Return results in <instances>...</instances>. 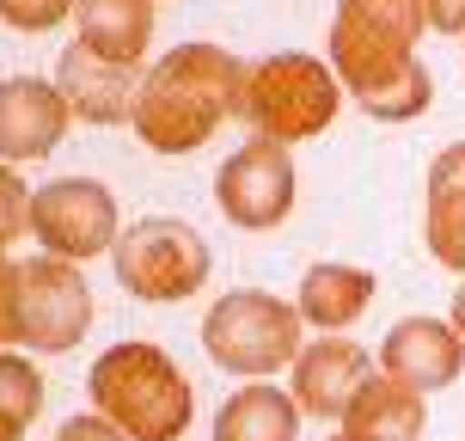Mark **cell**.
I'll return each instance as SVG.
<instances>
[{
  "label": "cell",
  "mask_w": 465,
  "mask_h": 441,
  "mask_svg": "<svg viewBox=\"0 0 465 441\" xmlns=\"http://www.w3.org/2000/svg\"><path fill=\"white\" fill-rule=\"evenodd\" d=\"M239 86H245V62L232 49L178 44L141 74L129 129L153 154H196L221 135L227 116H239Z\"/></svg>",
  "instance_id": "obj_1"
},
{
  "label": "cell",
  "mask_w": 465,
  "mask_h": 441,
  "mask_svg": "<svg viewBox=\"0 0 465 441\" xmlns=\"http://www.w3.org/2000/svg\"><path fill=\"white\" fill-rule=\"evenodd\" d=\"M93 411L116 423L129 441H184L190 417H196V386L190 374L165 356L160 344H116L104 349L86 374Z\"/></svg>",
  "instance_id": "obj_2"
},
{
  "label": "cell",
  "mask_w": 465,
  "mask_h": 441,
  "mask_svg": "<svg viewBox=\"0 0 465 441\" xmlns=\"http://www.w3.org/2000/svg\"><path fill=\"white\" fill-rule=\"evenodd\" d=\"M343 111V86L331 74L325 55H306V49H282V55H263L245 68V86H239V116L252 123V135L263 141H312L325 135Z\"/></svg>",
  "instance_id": "obj_3"
},
{
  "label": "cell",
  "mask_w": 465,
  "mask_h": 441,
  "mask_svg": "<svg viewBox=\"0 0 465 441\" xmlns=\"http://www.w3.org/2000/svg\"><path fill=\"white\" fill-rule=\"evenodd\" d=\"M331 74H337V86H343L373 123H417L429 111V98H435V80L422 68L417 49L392 44V37H380L368 25L355 19H331V49H325Z\"/></svg>",
  "instance_id": "obj_4"
},
{
  "label": "cell",
  "mask_w": 465,
  "mask_h": 441,
  "mask_svg": "<svg viewBox=\"0 0 465 441\" xmlns=\"http://www.w3.org/2000/svg\"><path fill=\"white\" fill-rule=\"evenodd\" d=\"M203 349L221 374L276 380L306 349V319L294 313V301H282L270 288H232L203 313Z\"/></svg>",
  "instance_id": "obj_5"
},
{
  "label": "cell",
  "mask_w": 465,
  "mask_h": 441,
  "mask_svg": "<svg viewBox=\"0 0 465 441\" xmlns=\"http://www.w3.org/2000/svg\"><path fill=\"white\" fill-rule=\"evenodd\" d=\"M116 288L147 306H178L209 282V239L178 215H147L116 233Z\"/></svg>",
  "instance_id": "obj_6"
},
{
  "label": "cell",
  "mask_w": 465,
  "mask_h": 441,
  "mask_svg": "<svg viewBox=\"0 0 465 441\" xmlns=\"http://www.w3.org/2000/svg\"><path fill=\"white\" fill-rule=\"evenodd\" d=\"M31 233L44 257L62 264H93L116 252V196L98 178H49L31 190Z\"/></svg>",
  "instance_id": "obj_7"
},
{
  "label": "cell",
  "mask_w": 465,
  "mask_h": 441,
  "mask_svg": "<svg viewBox=\"0 0 465 441\" xmlns=\"http://www.w3.org/2000/svg\"><path fill=\"white\" fill-rule=\"evenodd\" d=\"M93 288L80 276V264L62 257H25L19 264V349L62 356L93 331Z\"/></svg>",
  "instance_id": "obj_8"
},
{
  "label": "cell",
  "mask_w": 465,
  "mask_h": 441,
  "mask_svg": "<svg viewBox=\"0 0 465 441\" xmlns=\"http://www.w3.org/2000/svg\"><path fill=\"white\" fill-rule=\"evenodd\" d=\"M214 203L245 233L282 227L294 215V160H288V147L252 135L239 154H227L221 172H214Z\"/></svg>",
  "instance_id": "obj_9"
},
{
  "label": "cell",
  "mask_w": 465,
  "mask_h": 441,
  "mask_svg": "<svg viewBox=\"0 0 465 441\" xmlns=\"http://www.w3.org/2000/svg\"><path fill=\"white\" fill-rule=\"evenodd\" d=\"M68 98L55 80H37V74H13L0 80V160L6 165H31L49 160L62 135H68Z\"/></svg>",
  "instance_id": "obj_10"
},
{
  "label": "cell",
  "mask_w": 465,
  "mask_h": 441,
  "mask_svg": "<svg viewBox=\"0 0 465 441\" xmlns=\"http://www.w3.org/2000/svg\"><path fill=\"white\" fill-rule=\"evenodd\" d=\"M380 374H392V380H404V386H417L422 398L441 393V386H453V380L465 374L460 331L447 326V319H422V313L398 319V326L380 337Z\"/></svg>",
  "instance_id": "obj_11"
},
{
  "label": "cell",
  "mask_w": 465,
  "mask_h": 441,
  "mask_svg": "<svg viewBox=\"0 0 465 441\" xmlns=\"http://www.w3.org/2000/svg\"><path fill=\"white\" fill-rule=\"evenodd\" d=\"M141 74L147 68H123V62H104L93 49L68 44L55 55V86L68 98L74 123H98V129H111V123H129L135 116V93H141Z\"/></svg>",
  "instance_id": "obj_12"
},
{
  "label": "cell",
  "mask_w": 465,
  "mask_h": 441,
  "mask_svg": "<svg viewBox=\"0 0 465 441\" xmlns=\"http://www.w3.org/2000/svg\"><path fill=\"white\" fill-rule=\"evenodd\" d=\"M294 405H301V417H319V423H343L349 398L361 393V380L373 374L368 349L349 344V337H319V344H306L294 356Z\"/></svg>",
  "instance_id": "obj_13"
},
{
  "label": "cell",
  "mask_w": 465,
  "mask_h": 441,
  "mask_svg": "<svg viewBox=\"0 0 465 441\" xmlns=\"http://www.w3.org/2000/svg\"><path fill=\"white\" fill-rule=\"evenodd\" d=\"M422 429H429V398L380 368L361 380V393L343 411L349 441H422Z\"/></svg>",
  "instance_id": "obj_14"
},
{
  "label": "cell",
  "mask_w": 465,
  "mask_h": 441,
  "mask_svg": "<svg viewBox=\"0 0 465 441\" xmlns=\"http://www.w3.org/2000/svg\"><path fill=\"white\" fill-rule=\"evenodd\" d=\"M74 44L123 68H147L153 0H74Z\"/></svg>",
  "instance_id": "obj_15"
},
{
  "label": "cell",
  "mask_w": 465,
  "mask_h": 441,
  "mask_svg": "<svg viewBox=\"0 0 465 441\" xmlns=\"http://www.w3.org/2000/svg\"><path fill=\"white\" fill-rule=\"evenodd\" d=\"M429 209H422V239H429V257L465 276V141L441 147L435 165H429Z\"/></svg>",
  "instance_id": "obj_16"
},
{
  "label": "cell",
  "mask_w": 465,
  "mask_h": 441,
  "mask_svg": "<svg viewBox=\"0 0 465 441\" xmlns=\"http://www.w3.org/2000/svg\"><path fill=\"white\" fill-rule=\"evenodd\" d=\"M373 301V270L361 264H312L301 276V295H294V313L319 337H343Z\"/></svg>",
  "instance_id": "obj_17"
},
{
  "label": "cell",
  "mask_w": 465,
  "mask_h": 441,
  "mask_svg": "<svg viewBox=\"0 0 465 441\" xmlns=\"http://www.w3.org/2000/svg\"><path fill=\"white\" fill-rule=\"evenodd\" d=\"M294 436H301V405L276 380H245L214 411V441H294Z\"/></svg>",
  "instance_id": "obj_18"
},
{
  "label": "cell",
  "mask_w": 465,
  "mask_h": 441,
  "mask_svg": "<svg viewBox=\"0 0 465 441\" xmlns=\"http://www.w3.org/2000/svg\"><path fill=\"white\" fill-rule=\"evenodd\" d=\"M337 13L368 25V31H380V37H392V44H404V49H417L422 31H429L422 0H337Z\"/></svg>",
  "instance_id": "obj_19"
},
{
  "label": "cell",
  "mask_w": 465,
  "mask_h": 441,
  "mask_svg": "<svg viewBox=\"0 0 465 441\" xmlns=\"http://www.w3.org/2000/svg\"><path fill=\"white\" fill-rule=\"evenodd\" d=\"M44 411V374L31 356L19 349H0V417L13 423V429H31Z\"/></svg>",
  "instance_id": "obj_20"
},
{
  "label": "cell",
  "mask_w": 465,
  "mask_h": 441,
  "mask_svg": "<svg viewBox=\"0 0 465 441\" xmlns=\"http://www.w3.org/2000/svg\"><path fill=\"white\" fill-rule=\"evenodd\" d=\"M25 233H31V190H25L19 165L0 160V252L13 239H25Z\"/></svg>",
  "instance_id": "obj_21"
},
{
  "label": "cell",
  "mask_w": 465,
  "mask_h": 441,
  "mask_svg": "<svg viewBox=\"0 0 465 441\" xmlns=\"http://www.w3.org/2000/svg\"><path fill=\"white\" fill-rule=\"evenodd\" d=\"M62 19H74V0H0V25L6 31H55Z\"/></svg>",
  "instance_id": "obj_22"
},
{
  "label": "cell",
  "mask_w": 465,
  "mask_h": 441,
  "mask_svg": "<svg viewBox=\"0 0 465 441\" xmlns=\"http://www.w3.org/2000/svg\"><path fill=\"white\" fill-rule=\"evenodd\" d=\"M19 344V264L0 257V349Z\"/></svg>",
  "instance_id": "obj_23"
},
{
  "label": "cell",
  "mask_w": 465,
  "mask_h": 441,
  "mask_svg": "<svg viewBox=\"0 0 465 441\" xmlns=\"http://www.w3.org/2000/svg\"><path fill=\"white\" fill-rule=\"evenodd\" d=\"M55 441H129L116 423H104L98 411H86V417H68L62 429H55Z\"/></svg>",
  "instance_id": "obj_24"
},
{
  "label": "cell",
  "mask_w": 465,
  "mask_h": 441,
  "mask_svg": "<svg viewBox=\"0 0 465 441\" xmlns=\"http://www.w3.org/2000/svg\"><path fill=\"white\" fill-rule=\"evenodd\" d=\"M422 19L441 37H465V0H422Z\"/></svg>",
  "instance_id": "obj_25"
},
{
  "label": "cell",
  "mask_w": 465,
  "mask_h": 441,
  "mask_svg": "<svg viewBox=\"0 0 465 441\" xmlns=\"http://www.w3.org/2000/svg\"><path fill=\"white\" fill-rule=\"evenodd\" d=\"M447 326L460 331V344H465V276H460V295H453V306H447Z\"/></svg>",
  "instance_id": "obj_26"
},
{
  "label": "cell",
  "mask_w": 465,
  "mask_h": 441,
  "mask_svg": "<svg viewBox=\"0 0 465 441\" xmlns=\"http://www.w3.org/2000/svg\"><path fill=\"white\" fill-rule=\"evenodd\" d=\"M0 441H25V429H13V423L0 417Z\"/></svg>",
  "instance_id": "obj_27"
},
{
  "label": "cell",
  "mask_w": 465,
  "mask_h": 441,
  "mask_svg": "<svg viewBox=\"0 0 465 441\" xmlns=\"http://www.w3.org/2000/svg\"><path fill=\"white\" fill-rule=\"evenodd\" d=\"M331 441H349V436H343V429H337V436H331Z\"/></svg>",
  "instance_id": "obj_28"
}]
</instances>
